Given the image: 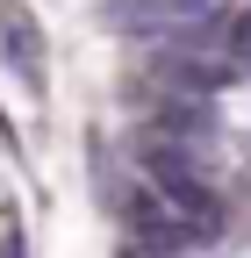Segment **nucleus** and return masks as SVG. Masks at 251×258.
Here are the masks:
<instances>
[{"label":"nucleus","mask_w":251,"mask_h":258,"mask_svg":"<svg viewBox=\"0 0 251 258\" xmlns=\"http://www.w3.org/2000/svg\"><path fill=\"white\" fill-rule=\"evenodd\" d=\"M43 29H36V15L22 8V0H0V64L22 79V93L29 101H43V86H50V72H43Z\"/></svg>","instance_id":"1"},{"label":"nucleus","mask_w":251,"mask_h":258,"mask_svg":"<svg viewBox=\"0 0 251 258\" xmlns=\"http://www.w3.org/2000/svg\"><path fill=\"white\" fill-rule=\"evenodd\" d=\"M151 129H158L165 144L215 151V144H223V108H215V101H201V93H158V108H151Z\"/></svg>","instance_id":"2"},{"label":"nucleus","mask_w":251,"mask_h":258,"mask_svg":"<svg viewBox=\"0 0 251 258\" xmlns=\"http://www.w3.org/2000/svg\"><path fill=\"white\" fill-rule=\"evenodd\" d=\"M0 258H29V251H22V222H15V208H0Z\"/></svg>","instance_id":"3"},{"label":"nucleus","mask_w":251,"mask_h":258,"mask_svg":"<svg viewBox=\"0 0 251 258\" xmlns=\"http://www.w3.org/2000/svg\"><path fill=\"white\" fill-rule=\"evenodd\" d=\"M0 151H8V158H22V137H15V122H8V108H0Z\"/></svg>","instance_id":"4"},{"label":"nucleus","mask_w":251,"mask_h":258,"mask_svg":"<svg viewBox=\"0 0 251 258\" xmlns=\"http://www.w3.org/2000/svg\"><path fill=\"white\" fill-rule=\"evenodd\" d=\"M115 258H151V251H137V244H122V251H115Z\"/></svg>","instance_id":"5"}]
</instances>
